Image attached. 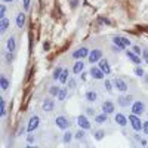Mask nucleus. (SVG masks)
Here are the masks:
<instances>
[{"label":"nucleus","mask_w":148,"mask_h":148,"mask_svg":"<svg viewBox=\"0 0 148 148\" xmlns=\"http://www.w3.org/2000/svg\"><path fill=\"white\" fill-rule=\"evenodd\" d=\"M113 43H114V46L116 47H119V51H126V45H125V42H123V39H121V36H114L113 37Z\"/></svg>","instance_id":"obj_16"},{"label":"nucleus","mask_w":148,"mask_h":148,"mask_svg":"<svg viewBox=\"0 0 148 148\" xmlns=\"http://www.w3.org/2000/svg\"><path fill=\"white\" fill-rule=\"evenodd\" d=\"M142 80H144V82H145V83H148V74H145V76H144V77H142Z\"/></svg>","instance_id":"obj_47"},{"label":"nucleus","mask_w":148,"mask_h":148,"mask_svg":"<svg viewBox=\"0 0 148 148\" xmlns=\"http://www.w3.org/2000/svg\"><path fill=\"white\" fill-rule=\"evenodd\" d=\"M98 64H99L98 67H99V68L104 71V74H110V73H111V67H110V61H108V59L102 58Z\"/></svg>","instance_id":"obj_17"},{"label":"nucleus","mask_w":148,"mask_h":148,"mask_svg":"<svg viewBox=\"0 0 148 148\" xmlns=\"http://www.w3.org/2000/svg\"><path fill=\"white\" fill-rule=\"evenodd\" d=\"M25 14L24 12H19V14L16 15V27L18 28H24V25H25Z\"/></svg>","instance_id":"obj_21"},{"label":"nucleus","mask_w":148,"mask_h":148,"mask_svg":"<svg viewBox=\"0 0 148 148\" xmlns=\"http://www.w3.org/2000/svg\"><path fill=\"white\" fill-rule=\"evenodd\" d=\"M40 126V117L39 116H31L28 120V126H27V132H34L37 127Z\"/></svg>","instance_id":"obj_8"},{"label":"nucleus","mask_w":148,"mask_h":148,"mask_svg":"<svg viewBox=\"0 0 148 148\" xmlns=\"http://www.w3.org/2000/svg\"><path fill=\"white\" fill-rule=\"evenodd\" d=\"M42 110L45 111V113H52V111L55 110V101L52 99V98H46V99L43 101V104H42Z\"/></svg>","instance_id":"obj_12"},{"label":"nucleus","mask_w":148,"mask_h":148,"mask_svg":"<svg viewBox=\"0 0 148 148\" xmlns=\"http://www.w3.org/2000/svg\"><path fill=\"white\" fill-rule=\"evenodd\" d=\"M67 84H68V89H76V80H74L73 77L68 80V83H67Z\"/></svg>","instance_id":"obj_38"},{"label":"nucleus","mask_w":148,"mask_h":148,"mask_svg":"<svg viewBox=\"0 0 148 148\" xmlns=\"http://www.w3.org/2000/svg\"><path fill=\"white\" fill-rule=\"evenodd\" d=\"M89 53H90V51H89L86 46H83V47L77 49V51H74V52L71 53V58L80 61V59H83V58H86V56H89Z\"/></svg>","instance_id":"obj_3"},{"label":"nucleus","mask_w":148,"mask_h":148,"mask_svg":"<svg viewBox=\"0 0 148 148\" xmlns=\"http://www.w3.org/2000/svg\"><path fill=\"white\" fill-rule=\"evenodd\" d=\"M142 58H144V61L148 64V51L145 49V51H142Z\"/></svg>","instance_id":"obj_42"},{"label":"nucleus","mask_w":148,"mask_h":148,"mask_svg":"<svg viewBox=\"0 0 148 148\" xmlns=\"http://www.w3.org/2000/svg\"><path fill=\"white\" fill-rule=\"evenodd\" d=\"M104 88H105V90H108V92H113L114 84H113V82H111V80H105V82H104Z\"/></svg>","instance_id":"obj_31"},{"label":"nucleus","mask_w":148,"mask_h":148,"mask_svg":"<svg viewBox=\"0 0 148 148\" xmlns=\"http://www.w3.org/2000/svg\"><path fill=\"white\" fill-rule=\"evenodd\" d=\"M27 142L28 144H33L34 142V136H33V135H28V136H27Z\"/></svg>","instance_id":"obj_46"},{"label":"nucleus","mask_w":148,"mask_h":148,"mask_svg":"<svg viewBox=\"0 0 148 148\" xmlns=\"http://www.w3.org/2000/svg\"><path fill=\"white\" fill-rule=\"evenodd\" d=\"M114 120H116V123H117L120 127L127 126V123H129V119H127L125 114H121V113H116V114H114Z\"/></svg>","instance_id":"obj_14"},{"label":"nucleus","mask_w":148,"mask_h":148,"mask_svg":"<svg viewBox=\"0 0 148 148\" xmlns=\"http://www.w3.org/2000/svg\"><path fill=\"white\" fill-rule=\"evenodd\" d=\"M77 125H79V127L83 129V130H89L90 126H92L90 121H89V119L86 117V116H83V114L77 116Z\"/></svg>","instance_id":"obj_9"},{"label":"nucleus","mask_w":148,"mask_h":148,"mask_svg":"<svg viewBox=\"0 0 148 148\" xmlns=\"http://www.w3.org/2000/svg\"><path fill=\"white\" fill-rule=\"evenodd\" d=\"M142 132H144L145 135H148V120H147V121H144V127H142Z\"/></svg>","instance_id":"obj_43"},{"label":"nucleus","mask_w":148,"mask_h":148,"mask_svg":"<svg viewBox=\"0 0 148 148\" xmlns=\"http://www.w3.org/2000/svg\"><path fill=\"white\" fill-rule=\"evenodd\" d=\"M86 114H88V116H92V117H95V116H96V111H95L92 107H88V108H86Z\"/></svg>","instance_id":"obj_37"},{"label":"nucleus","mask_w":148,"mask_h":148,"mask_svg":"<svg viewBox=\"0 0 148 148\" xmlns=\"http://www.w3.org/2000/svg\"><path fill=\"white\" fill-rule=\"evenodd\" d=\"M2 18H6V6H5V3L0 6V19Z\"/></svg>","instance_id":"obj_36"},{"label":"nucleus","mask_w":148,"mask_h":148,"mask_svg":"<svg viewBox=\"0 0 148 148\" xmlns=\"http://www.w3.org/2000/svg\"><path fill=\"white\" fill-rule=\"evenodd\" d=\"M127 119H129V123H130V127H132L135 132H141V130H142V127H144V123H142V120L139 119V116L130 114Z\"/></svg>","instance_id":"obj_1"},{"label":"nucleus","mask_w":148,"mask_h":148,"mask_svg":"<svg viewBox=\"0 0 148 148\" xmlns=\"http://www.w3.org/2000/svg\"><path fill=\"white\" fill-rule=\"evenodd\" d=\"M55 125H56V127L61 129V130H67V129L71 126V121H70V119H68L67 116H58V117L55 119Z\"/></svg>","instance_id":"obj_2"},{"label":"nucleus","mask_w":148,"mask_h":148,"mask_svg":"<svg viewBox=\"0 0 148 148\" xmlns=\"http://www.w3.org/2000/svg\"><path fill=\"white\" fill-rule=\"evenodd\" d=\"M30 3H31V0H22V8H24V10H28V9H30Z\"/></svg>","instance_id":"obj_39"},{"label":"nucleus","mask_w":148,"mask_h":148,"mask_svg":"<svg viewBox=\"0 0 148 148\" xmlns=\"http://www.w3.org/2000/svg\"><path fill=\"white\" fill-rule=\"evenodd\" d=\"M98 22H99V24H108V25H110V24H111V21L108 19V18H99V19H98Z\"/></svg>","instance_id":"obj_41"},{"label":"nucleus","mask_w":148,"mask_h":148,"mask_svg":"<svg viewBox=\"0 0 148 148\" xmlns=\"http://www.w3.org/2000/svg\"><path fill=\"white\" fill-rule=\"evenodd\" d=\"M80 80H82V82H86V80H88V73L83 71V73L80 74Z\"/></svg>","instance_id":"obj_44"},{"label":"nucleus","mask_w":148,"mask_h":148,"mask_svg":"<svg viewBox=\"0 0 148 148\" xmlns=\"http://www.w3.org/2000/svg\"><path fill=\"white\" fill-rule=\"evenodd\" d=\"M89 74L95 79V80H104L105 79V74H104V71L99 68V67H92L90 70H89Z\"/></svg>","instance_id":"obj_11"},{"label":"nucleus","mask_w":148,"mask_h":148,"mask_svg":"<svg viewBox=\"0 0 148 148\" xmlns=\"http://www.w3.org/2000/svg\"><path fill=\"white\" fill-rule=\"evenodd\" d=\"M73 138H74V135H73V132L67 130V132L64 133V138H62V142H64V144H70V142L73 141Z\"/></svg>","instance_id":"obj_26"},{"label":"nucleus","mask_w":148,"mask_h":148,"mask_svg":"<svg viewBox=\"0 0 148 148\" xmlns=\"http://www.w3.org/2000/svg\"><path fill=\"white\" fill-rule=\"evenodd\" d=\"M62 71H64V68L61 67V65H58V67L53 70V73H52V79H53V80H59L61 76H62Z\"/></svg>","instance_id":"obj_23"},{"label":"nucleus","mask_w":148,"mask_h":148,"mask_svg":"<svg viewBox=\"0 0 148 148\" xmlns=\"http://www.w3.org/2000/svg\"><path fill=\"white\" fill-rule=\"evenodd\" d=\"M107 120H108V114H105V113H101V114L95 116V121L98 123V125H102V123H105Z\"/></svg>","instance_id":"obj_24"},{"label":"nucleus","mask_w":148,"mask_h":148,"mask_svg":"<svg viewBox=\"0 0 148 148\" xmlns=\"http://www.w3.org/2000/svg\"><path fill=\"white\" fill-rule=\"evenodd\" d=\"M43 49H45V51H49V49H51V43L45 42V43H43Z\"/></svg>","instance_id":"obj_45"},{"label":"nucleus","mask_w":148,"mask_h":148,"mask_svg":"<svg viewBox=\"0 0 148 148\" xmlns=\"http://www.w3.org/2000/svg\"><path fill=\"white\" fill-rule=\"evenodd\" d=\"M8 27H9V19L8 18H2L0 19V34H5L8 31Z\"/></svg>","instance_id":"obj_22"},{"label":"nucleus","mask_w":148,"mask_h":148,"mask_svg":"<svg viewBox=\"0 0 148 148\" xmlns=\"http://www.w3.org/2000/svg\"><path fill=\"white\" fill-rule=\"evenodd\" d=\"M84 98H86V101H88V102L93 104V102H96V99H98V93H96L95 90H88V92L84 93Z\"/></svg>","instance_id":"obj_20"},{"label":"nucleus","mask_w":148,"mask_h":148,"mask_svg":"<svg viewBox=\"0 0 148 148\" xmlns=\"http://www.w3.org/2000/svg\"><path fill=\"white\" fill-rule=\"evenodd\" d=\"M70 71L67 70V68H64V71H62V76H61V79H59V83H62V84H65V83H68V80H70Z\"/></svg>","instance_id":"obj_25"},{"label":"nucleus","mask_w":148,"mask_h":148,"mask_svg":"<svg viewBox=\"0 0 148 148\" xmlns=\"http://www.w3.org/2000/svg\"><path fill=\"white\" fill-rule=\"evenodd\" d=\"M25 148H39V147H37V145H31V144H28Z\"/></svg>","instance_id":"obj_48"},{"label":"nucleus","mask_w":148,"mask_h":148,"mask_svg":"<svg viewBox=\"0 0 148 148\" xmlns=\"http://www.w3.org/2000/svg\"><path fill=\"white\" fill-rule=\"evenodd\" d=\"M5 61L10 65L12 61H14V53H12V52H6V53H5Z\"/></svg>","instance_id":"obj_33"},{"label":"nucleus","mask_w":148,"mask_h":148,"mask_svg":"<svg viewBox=\"0 0 148 148\" xmlns=\"http://www.w3.org/2000/svg\"><path fill=\"white\" fill-rule=\"evenodd\" d=\"M9 86H10L9 79L5 76V74H2V76H0V89H2L3 92H6V90L9 89Z\"/></svg>","instance_id":"obj_19"},{"label":"nucleus","mask_w":148,"mask_h":148,"mask_svg":"<svg viewBox=\"0 0 148 148\" xmlns=\"http://www.w3.org/2000/svg\"><path fill=\"white\" fill-rule=\"evenodd\" d=\"M79 3H80V0H70V6H71L73 9H76V8L79 6Z\"/></svg>","instance_id":"obj_40"},{"label":"nucleus","mask_w":148,"mask_h":148,"mask_svg":"<svg viewBox=\"0 0 148 148\" xmlns=\"http://www.w3.org/2000/svg\"><path fill=\"white\" fill-rule=\"evenodd\" d=\"M67 95H68V88H61L59 95H58V99H59V101H65Z\"/></svg>","instance_id":"obj_27"},{"label":"nucleus","mask_w":148,"mask_h":148,"mask_svg":"<svg viewBox=\"0 0 148 148\" xmlns=\"http://www.w3.org/2000/svg\"><path fill=\"white\" fill-rule=\"evenodd\" d=\"M83 71H84V62H83V59L76 61L74 65H73V73L74 74H82Z\"/></svg>","instance_id":"obj_18"},{"label":"nucleus","mask_w":148,"mask_h":148,"mask_svg":"<svg viewBox=\"0 0 148 148\" xmlns=\"http://www.w3.org/2000/svg\"><path fill=\"white\" fill-rule=\"evenodd\" d=\"M2 2H3V3H12L14 0H2Z\"/></svg>","instance_id":"obj_49"},{"label":"nucleus","mask_w":148,"mask_h":148,"mask_svg":"<svg viewBox=\"0 0 148 148\" xmlns=\"http://www.w3.org/2000/svg\"><path fill=\"white\" fill-rule=\"evenodd\" d=\"M101 108H102V113H105V114H113L116 111V105L113 101H104Z\"/></svg>","instance_id":"obj_13"},{"label":"nucleus","mask_w":148,"mask_h":148,"mask_svg":"<svg viewBox=\"0 0 148 148\" xmlns=\"http://www.w3.org/2000/svg\"><path fill=\"white\" fill-rule=\"evenodd\" d=\"M125 53H126L127 59H130V61H132V62H133L135 65H136V67L142 64V59H141V56H138L136 53H133V51H132V49H126V51H125Z\"/></svg>","instance_id":"obj_10"},{"label":"nucleus","mask_w":148,"mask_h":148,"mask_svg":"<svg viewBox=\"0 0 148 148\" xmlns=\"http://www.w3.org/2000/svg\"><path fill=\"white\" fill-rule=\"evenodd\" d=\"M84 136H86V130H83V129H80L77 133H74V138H76L77 141H83Z\"/></svg>","instance_id":"obj_30"},{"label":"nucleus","mask_w":148,"mask_h":148,"mask_svg":"<svg viewBox=\"0 0 148 148\" xmlns=\"http://www.w3.org/2000/svg\"><path fill=\"white\" fill-rule=\"evenodd\" d=\"M133 102L135 101H133V96L132 95H121V96H119V99H117V104L120 107H123V108L130 107Z\"/></svg>","instance_id":"obj_6"},{"label":"nucleus","mask_w":148,"mask_h":148,"mask_svg":"<svg viewBox=\"0 0 148 148\" xmlns=\"http://www.w3.org/2000/svg\"><path fill=\"white\" fill-rule=\"evenodd\" d=\"M6 49H8V52H12V53L16 51V39H15L14 36H10L9 39H8V42H6Z\"/></svg>","instance_id":"obj_15"},{"label":"nucleus","mask_w":148,"mask_h":148,"mask_svg":"<svg viewBox=\"0 0 148 148\" xmlns=\"http://www.w3.org/2000/svg\"><path fill=\"white\" fill-rule=\"evenodd\" d=\"M142 148H145V147H142Z\"/></svg>","instance_id":"obj_50"},{"label":"nucleus","mask_w":148,"mask_h":148,"mask_svg":"<svg viewBox=\"0 0 148 148\" xmlns=\"http://www.w3.org/2000/svg\"><path fill=\"white\" fill-rule=\"evenodd\" d=\"M0 105H2V113H0V116L5 117V116H6V101L3 99V98L0 99Z\"/></svg>","instance_id":"obj_34"},{"label":"nucleus","mask_w":148,"mask_h":148,"mask_svg":"<svg viewBox=\"0 0 148 148\" xmlns=\"http://www.w3.org/2000/svg\"><path fill=\"white\" fill-rule=\"evenodd\" d=\"M132 114H135V116H142L144 113H145V104L142 102V101H135L133 104H132Z\"/></svg>","instance_id":"obj_5"},{"label":"nucleus","mask_w":148,"mask_h":148,"mask_svg":"<svg viewBox=\"0 0 148 148\" xmlns=\"http://www.w3.org/2000/svg\"><path fill=\"white\" fill-rule=\"evenodd\" d=\"M104 136H105V130H102V129L96 130V132H95V135H93V138H95L96 141H102V139H104Z\"/></svg>","instance_id":"obj_28"},{"label":"nucleus","mask_w":148,"mask_h":148,"mask_svg":"<svg viewBox=\"0 0 148 148\" xmlns=\"http://www.w3.org/2000/svg\"><path fill=\"white\" fill-rule=\"evenodd\" d=\"M102 55H104V53H102L101 49H93V51H90L88 59H89L90 64H95V62H99V61L102 59Z\"/></svg>","instance_id":"obj_7"},{"label":"nucleus","mask_w":148,"mask_h":148,"mask_svg":"<svg viewBox=\"0 0 148 148\" xmlns=\"http://www.w3.org/2000/svg\"><path fill=\"white\" fill-rule=\"evenodd\" d=\"M135 74H136L138 77H144V76H145V71H144L142 67L138 65V67H135Z\"/></svg>","instance_id":"obj_32"},{"label":"nucleus","mask_w":148,"mask_h":148,"mask_svg":"<svg viewBox=\"0 0 148 148\" xmlns=\"http://www.w3.org/2000/svg\"><path fill=\"white\" fill-rule=\"evenodd\" d=\"M113 84H114V89H117L119 92H121V93H125V92H127V89H129V86H127V83L123 80L121 77H116L114 80H113Z\"/></svg>","instance_id":"obj_4"},{"label":"nucleus","mask_w":148,"mask_h":148,"mask_svg":"<svg viewBox=\"0 0 148 148\" xmlns=\"http://www.w3.org/2000/svg\"><path fill=\"white\" fill-rule=\"evenodd\" d=\"M132 51H133V53H136L138 56L142 55V49H141V46H132Z\"/></svg>","instance_id":"obj_35"},{"label":"nucleus","mask_w":148,"mask_h":148,"mask_svg":"<svg viewBox=\"0 0 148 148\" xmlns=\"http://www.w3.org/2000/svg\"><path fill=\"white\" fill-rule=\"evenodd\" d=\"M59 90H61L59 86H51V88H49V93H51V96H56L58 98Z\"/></svg>","instance_id":"obj_29"}]
</instances>
